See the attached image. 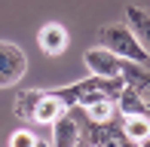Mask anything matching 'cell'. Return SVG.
<instances>
[{"mask_svg": "<svg viewBox=\"0 0 150 147\" xmlns=\"http://www.w3.org/2000/svg\"><path fill=\"white\" fill-rule=\"evenodd\" d=\"M37 43H40V49H43L46 55H61V52L67 49V31L61 28L58 22H49V25L40 28Z\"/></svg>", "mask_w": 150, "mask_h": 147, "instance_id": "cell-5", "label": "cell"}, {"mask_svg": "<svg viewBox=\"0 0 150 147\" xmlns=\"http://www.w3.org/2000/svg\"><path fill=\"white\" fill-rule=\"evenodd\" d=\"M126 25L135 31L141 46L150 52V12H144L141 6H126Z\"/></svg>", "mask_w": 150, "mask_h": 147, "instance_id": "cell-7", "label": "cell"}, {"mask_svg": "<svg viewBox=\"0 0 150 147\" xmlns=\"http://www.w3.org/2000/svg\"><path fill=\"white\" fill-rule=\"evenodd\" d=\"M98 43L107 46L110 52H117L120 58H129V61H138V64L150 61V52L141 46V40L135 37V31L129 25H104L98 31Z\"/></svg>", "mask_w": 150, "mask_h": 147, "instance_id": "cell-1", "label": "cell"}, {"mask_svg": "<svg viewBox=\"0 0 150 147\" xmlns=\"http://www.w3.org/2000/svg\"><path fill=\"white\" fill-rule=\"evenodd\" d=\"M28 71V55L9 40H0V89L16 86Z\"/></svg>", "mask_w": 150, "mask_h": 147, "instance_id": "cell-2", "label": "cell"}, {"mask_svg": "<svg viewBox=\"0 0 150 147\" xmlns=\"http://www.w3.org/2000/svg\"><path fill=\"white\" fill-rule=\"evenodd\" d=\"M147 144H150V141H147Z\"/></svg>", "mask_w": 150, "mask_h": 147, "instance_id": "cell-13", "label": "cell"}, {"mask_svg": "<svg viewBox=\"0 0 150 147\" xmlns=\"http://www.w3.org/2000/svg\"><path fill=\"white\" fill-rule=\"evenodd\" d=\"M122 135L132 144L150 141V113H122Z\"/></svg>", "mask_w": 150, "mask_h": 147, "instance_id": "cell-6", "label": "cell"}, {"mask_svg": "<svg viewBox=\"0 0 150 147\" xmlns=\"http://www.w3.org/2000/svg\"><path fill=\"white\" fill-rule=\"evenodd\" d=\"M43 95H46L43 89H28V92H22V95L16 98V117L34 119V110H37V104H40V98H43Z\"/></svg>", "mask_w": 150, "mask_h": 147, "instance_id": "cell-11", "label": "cell"}, {"mask_svg": "<svg viewBox=\"0 0 150 147\" xmlns=\"http://www.w3.org/2000/svg\"><path fill=\"white\" fill-rule=\"evenodd\" d=\"M117 107H120L122 113H150L147 104H144V98H141L129 83L120 89V95H117Z\"/></svg>", "mask_w": 150, "mask_h": 147, "instance_id": "cell-10", "label": "cell"}, {"mask_svg": "<svg viewBox=\"0 0 150 147\" xmlns=\"http://www.w3.org/2000/svg\"><path fill=\"white\" fill-rule=\"evenodd\" d=\"M77 141H80V126L74 119V110L64 107L55 117V123H52V144L67 147V144H77Z\"/></svg>", "mask_w": 150, "mask_h": 147, "instance_id": "cell-4", "label": "cell"}, {"mask_svg": "<svg viewBox=\"0 0 150 147\" xmlns=\"http://www.w3.org/2000/svg\"><path fill=\"white\" fill-rule=\"evenodd\" d=\"M61 110H64V101H61L58 95H52V92H46V95L40 98L37 110H34V123H40V126H52Z\"/></svg>", "mask_w": 150, "mask_h": 147, "instance_id": "cell-8", "label": "cell"}, {"mask_svg": "<svg viewBox=\"0 0 150 147\" xmlns=\"http://www.w3.org/2000/svg\"><path fill=\"white\" fill-rule=\"evenodd\" d=\"M113 113H117V98H110V95H104V98H98V101L86 104V117H89L92 123H110Z\"/></svg>", "mask_w": 150, "mask_h": 147, "instance_id": "cell-9", "label": "cell"}, {"mask_svg": "<svg viewBox=\"0 0 150 147\" xmlns=\"http://www.w3.org/2000/svg\"><path fill=\"white\" fill-rule=\"evenodd\" d=\"M9 144L12 147H40L43 141H40L34 132H28V129H18V132H12L9 135Z\"/></svg>", "mask_w": 150, "mask_h": 147, "instance_id": "cell-12", "label": "cell"}, {"mask_svg": "<svg viewBox=\"0 0 150 147\" xmlns=\"http://www.w3.org/2000/svg\"><path fill=\"white\" fill-rule=\"evenodd\" d=\"M83 61H86V68L92 74H98V77H122L126 58H120L117 52H110L107 46H95V49H86Z\"/></svg>", "mask_w": 150, "mask_h": 147, "instance_id": "cell-3", "label": "cell"}]
</instances>
